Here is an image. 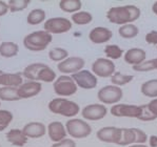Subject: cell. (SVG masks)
I'll use <instances>...</instances> for the list:
<instances>
[{
	"instance_id": "obj_1",
	"label": "cell",
	"mask_w": 157,
	"mask_h": 147,
	"mask_svg": "<svg viewBox=\"0 0 157 147\" xmlns=\"http://www.w3.org/2000/svg\"><path fill=\"white\" fill-rule=\"evenodd\" d=\"M140 9L136 6L129 4V6H113L109 9L107 12V19L113 24L125 25L131 24L140 17Z\"/></svg>"
},
{
	"instance_id": "obj_2",
	"label": "cell",
	"mask_w": 157,
	"mask_h": 147,
	"mask_svg": "<svg viewBox=\"0 0 157 147\" xmlns=\"http://www.w3.org/2000/svg\"><path fill=\"white\" fill-rule=\"evenodd\" d=\"M23 77L30 79V81L45 82V83H54L57 79V75L52 68L44 63H36L29 64L22 72Z\"/></svg>"
},
{
	"instance_id": "obj_3",
	"label": "cell",
	"mask_w": 157,
	"mask_h": 147,
	"mask_svg": "<svg viewBox=\"0 0 157 147\" xmlns=\"http://www.w3.org/2000/svg\"><path fill=\"white\" fill-rule=\"evenodd\" d=\"M48 108L53 114L67 118H74L80 112V106L76 102L61 97L51 100L48 104Z\"/></svg>"
},
{
	"instance_id": "obj_4",
	"label": "cell",
	"mask_w": 157,
	"mask_h": 147,
	"mask_svg": "<svg viewBox=\"0 0 157 147\" xmlns=\"http://www.w3.org/2000/svg\"><path fill=\"white\" fill-rule=\"evenodd\" d=\"M53 41L50 33L43 31H35L30 33L23 38V46L31 52H41L44 50Z\"/></svg>"
},
{
	"instance_id": "obj_5",
	"label": "cell",
	"mask_w": 157,
	"mask_h": 147,
	"mask_svg": "<svg viewBox=\"0 0 157 147\" xmlns=\"http://www.w3.org/2000/svg\"><path fill=\"white\" fill-rule=\"evenodd\" d=\"M67 132L73 139L88 138L92 134V127L86 121L78 118H72L66 123Z\"/></svg>"
},
{
	"instance_id": "obj_6",
	"label": "cell",
	"mask_w": 157,
	"mask_h": 147,
	"mask_svg": "<svg viewBox=\"0 0 157 147\" xmlns=\"http://www.w3.org/2000/svg\"><path fill=\"white\" fill-rule=\"evenodd\" d=\"M53 88H54V93L57 96L64 98L75 95L77 93V90H78V86L75 83L72 76L62 75V76L58 77L53 83Z\"/></svg>"
},
{
	"instance_id": "obj_7",
	"label": "cell",
	"mask_w": 157,
	"mask_h": 147,
	"mask_svg": "<svg viewBox=\"0 0 157 147\" xmlns=\"http://www.w3.org/2000/svg\"><path fill=\"white\" fill-rule=\"evenodd\" d=\"M122 97H124V91H122L121 87L113 85V84L103 86L97 93L98 100L102 104H118Z\"/></svg>"
},
{
	"instance_id": "obj_8",
	"label": "cell",
	"mask_w": 157,
	"mask_h": 147,
	"mask_svg": "<svg viewBox=\"0 0 157 147\" xmlns=\"http://www.w3.org/2000/svg\"><path fill=\"white\" fill-rule=\"evenodd\" d=\"M43 28L45 32L53 34H64L72 30V21L64 17H54L44 21Z\"/></svg>"
},
{
	"instance_id": "obj_9",
	"label": "cell",
	"mask_w": 157,
	"mask_h": 147,
	"mask_svg": "<svg viewBox=\"0 0 157 147\" xmlns=\"http://www.w3.org/2000/svg\"><path fill=\"white\" fill-rule=\"evenodd\" d=\"M91 72L99 78H111L116 72V66L108 58H98L92 63Z\"/></svg>"
},
{
	"instance_id": "obj_10",
	"label": "cell",
	"mask_w": 157,
	"mask_h": 147,
	"mask_svg": "<svg viewBox=\"0 0 157 147\" xmlns=\"http://www.w3.org/2000/svg\"><path fill=\"white\" fill-rule=\"evenodd\" d=\"M112 116L117 118H134L138 119L141 116V105L133 104H115L110 109Z\"/></svg>"
},
{
	"instance_id": "obj_11",
	"label": "cell",
	"mask_w": 157,
	"mask_h": 147,
	"mask_svg": "<svg viewBox=\"0 0 157 147\" xmlns=\"http://www.w3.org/2000/svg\"><path fill=\"white\" fill-rule=\"evenodd\" d=\"M84 65H86V61H84L83 58L74 56L69 57L62 62H59L57 64V68L60 73L64 75H74L82 71Z\"/></svg>"
},
{
	"instance_id": "obj_12",
	"label": "cell",
	"mask_w": 157,
	"mask_h": 147,
	"mask_svg": "<svg viewBox=\"0 0 157 147\" xmlns=\"http://www.w3.org/2000/svg\"><path fill=\"white\" fill-rule=\"evenodd\" d=\"M72 78L74 79L77 86L82 90H94L98 84L97 77L88 69H82L78 73L72 75Z\"/></svg>"
},
{
	"instance_id": "obj_13",
	"label": "cell",
	"mask_w": 157,
	"mask_h": 147,
	"mask_svg": "<svg viewBox=\"0 0 157 147\" xmlns=\"http://www.w3.org/2000/svg\"><path fill=\"white\" fill-rule=\"evenodd\" d=\"M108 115V108L105 104H89L81 110V116L86 121H99Z\"/></svg>"
},
{
	"instance_id": "obj_14",
	"label": "cell",
	"mask_w": 157,
	"mask_h": 147,
	"mask_svg": "<svg viewBox=\"0 0 157 147\" xmlns=\"http://www.w3.org/2000/svg\"><path fill=\"white\" fill-rule=\"evenodd\" d=\"M96 137L100 142H103V143H112L118 145L120 138H121V128L115 126L101 127L96 132Z\"/></svg>"
},
{
	"instance_id": "obj_15",
	"label": "cell",
	"mask_w": 157,
	"mask_h": 147,
	"mask_svg": "<svg viewBox=\"0 0 157 147\" xmlns=\"http://www.w3.org/2000/svg\"><path fill=\"white\" fill-rule=\"evenodd\" d=\"M42 90V84L37 81H28L18 87V96L20 99H30L39 95Z\"/></svg>"
},
{
	"instance_id": "obj_16",
	"label": "cell",
	"mask_w": 157,
	"mask_h": 147,
	"mask_svg": "<svg viewBox=\"0 0 157 147\" xmlns=\"http://www.w3.org/2000/svg\"><path fill=\"white\" fill-rule=\"evenodd\" d=\"M113 37V32L105 26H97L89 33V39L94 44H103L109 42Z\"/></svg>"
},
{
	"instance_id": "obj_17",
	"label": "cell",
	"mask_w": 157,
	"mask_h": 147,
	"mask_svg": "<svg viewBox=\"0 0 157 147\" xmlns=\"http://www.w3.org/2000/svg\"><path fill=\"white\" fill-rule=\"evenodd\" d=\"M48 134H49L50 140L54 143L62 141L67 136L66 125H63L60 121L51 122L48 125Z\"/></svg>"
},
{
	"instance_id": "obj_18",
	"label": "cell",
	"mask_w": 157,
	"mask_h": 147,
	"mask_svg": "<svg viewBox=\"0 0 157 147\" xmlns=\"http://www.w3.org/2000/svg\"><path fill=\"white\" fill-rule=\"evenodd\" d=\"M22 131L28 138L39 139L48 132V127L41 122H30L23 126Z\"/></svg>"
},
{
	"instance_id": "obj_19",
	"label": "cell",
	"mask_w": 157,
	"mask_h": 147,
	"mask_svg": "<svg viewBox=\"0 0 157 147\" xmlns=\"http://www.w3.org/2000/svg\"><path fill=\"white\" fill-rule=\"evenodd\" d=\"M147 52L139 47H133V49L128 50L124 55V59L128 64L132 66L138 65L146 61Z\"/></svg>"
},
{
	"instance_id": "obj_20",
	"label": "cell",
	"mask_w": 157,
	"mask_h": 147,
	"mask_svg": "<svg viewBox=\"0 0 157 147\" xmlns=\"http://www.w3.org/2000/svg\"><path fill=\"white\" fill-rule=\"evenodd\" d=\"M6 141L9 143H11L14 146L22 147L28 143L29 138L25 134V132L22 131V129H17L13 128L11 130H9L6 134Z\"/></svg>"
},
{
	"instance_id": "obj_21",
	"label": "cell",
	"mask_w": 157,
	"mask_h": 147,
	"mask_svg": "<svg viewBox=\"0 0 157 147\" xmlns=\"http://www.w3.org/2000/svg\"><path fill=\"white\" fill-rule=\"evenodd\" d=\"M22 77L20 74H10L4 72L0 75V85L10 87H19L22 84Z\"/></svg>"
},
{
	"instance_id": "obj_22",
	"label": "cell",
	"mask_w": 157,
	"mask_h": 147,
	"mask_svg": "<svg viewBox=\"0 0 157 147\" xmlns=\"http://www.w3.org/2000/svg\"><path fill=\"white\" fill-rule=\"evenodd\" d=\"M18 44L12 41H3L0 43V56L3 58H13L18 55Z\"/></svg>"
},
{
	"instance_id": "obj_23",
	"label": "cell",
	"mask_w": 157,
	"mask_h": 147,
	"mask_svg": "<svg viewBox=\"0 0 157 147\" xmlns=\"http://www.w3.org/2000/svg\"><path fill=\"white\" fill-rule=\"evenodd\" d=\"M18 100H20L18 96V87H10V86L0 87V101L14 102Z\"/></svg>"
},
{
	"instance_id": "obj_24",
	"label": "cell",
	"mask_w": 157,
	"mask_h": 147,
	"mask_svg": "<svg viewBox=\"0 0 157 147\" xmlns=\"http://www.w3.org/2000/svg\"><path fill=\"white\" fill-rule=\"evenodd\" d=\"M47 18V13L42 9H34L26 17V22L31 25H38L42 23Z\"/></svg>"
},
{
	"instance_id": "obj_25",
	"label": "cell",
	"mask_w": 157,
	"mask_h": 147,
	"mask_svg": "<svg viewBox=\"0 0 157 147\" xmlns=\"http://www.w3.org/2000/svg\"><path fill=\"white\" fill-rule=\"evenodd\" d=\"M82 2L80 0H60L59 8L64 13H77L80 11Z\"/></svg>"
},
{
	"instance_id": "obj_26",
	"label": "cell",
	"mask_w": 157,
	"mask_h": 147,
	"mask_svg": "<svg viewBox=\"0 0 157 147\" xmlns=\"http://www.w3.org/2000/svg\"><path fill=\"white\" fill-rule=\"evenodd\" d=\"M140 91L144 96L148 98H157V79H151L141 84Z\"/></svg>"
},
{
	"instance_id": "obj_27",
	"label": "cell",
	"mask_w": 157,
	"mask_h": 147,
	"mask_svg": "<svg viewBox=\"0 0 157 147\" xmlns=\"http://www.w3.org/2000/svg\"><path fill=\"white\" fill-rule=\"evenodd\" d=\"M72 22L77 25H86L90 24L93 21V15L90 12L86 11H79L75 14H72L71 17Z\"/></svg>"
},
{
	"instance_id": "obj_28",
	"label": "cell",
	"mask_w": 157,
	"mask_h": 147,
	"mask_svg": "<svg viewBox=\"0 0 157 147\" xmlns=\"http://www.w3.org/2000/svg\"><path fill=\"white\" fill-rule=\"evenodd\" d=\"M139 34V28L137 25L133 24H125L121 25L118 28V35L124 39H133Z\"/></svg>"
},
{
	"instance_id": "obj_29",
	"label": "cell",
	"mask_w": 157,
	"mask_h": 147,
	"mask_svg": "<svg viewBox=\"0 0 157 147\" xmlns=\"http://www.w3.org/2000/svg\"><path fill=\"white\" fill-rule=\"evenodd\" d=\"M136 144V137H135L134 127L133 128H121V138L118 143L120 146H130Z\"/></svg>"
},
{
	"instance_id": "obj_30",
	"label": "cell",
	"mask_w": 157,
	"mask_h": 147,
	"mask_svg": "<svg viewBox=\"0 0 157 147\" xmlns=\"http://www.w3.org/2000/svg\"><path fill=\"white\" fill-rule=\"evenodd\" d=\"M133 79H134V76H132V75H124L122 73H119V72H115V74L111 77L110 80L113 85L121 87V86L127 85L128 83L132 82Z\"/></svg>"
},
{
	"instance_id": "obj_31",
	"label": "cell",
	"mask_w": 157,
	"mask_h": 147,
	"mask_svg": "<svg viewBox=\"0 0 157 147\" xmlns=\"http://www.w3.org/2000/svg\"><path fill=\"white\" fill-rule=\"evenodd\" d=\"M105 57L110 60H118L124 55V50L117 44H110L105 47Z\"/></svg>"
},
{
	"instance_id": "obj_32",
	"label": "cell",
	"mask_w": 157,
	"mask_h": 147,
	"mask_svg": "<svg viewBox=\"0 0 157 147\" xmlns=\"http://www.w3.org/2000/svg\"><path fill=\"white\" fill-rule=\"evenodd\" d=\"M49 58L54 62H62L69 58V52L62 47H53L49 52Z\"/></svg>"
},
{
	"instance_id": "obj_33",
	"label": "cell",
	"mask_w": 157,
	"mask_h": 147,
	"mask_svg": "<svg viewBox=\"0 0 157 147\" xmlns=\"http://www.w3.org/2000/svg\"><path fill=\"white\" fill-rule=\"evenodd\" d=\"M30 3V0H10L8 2V6L11 13H16V12H20L25 9Z\"/></svg>"
},
{
	"instance_id": "obj_34",
	"label": "cell",
	"mask_w": 157,
	"mask_h": 147,
	"mask_svg": "<svg viewBox=\"0 0 157 147\" xmlns=\"http://www.w3.org/2000/svg\"><path fill=\"white\" fill-rule=\"evenodd\" d=\"M14 116L10 110L0 109V131H3L13 121Z\"/></svg>"
},
{
	"instance_id": "obj_35",
	"label": "cell",
	"mask_w": 157,
	"mask_h": 147,
	"mask_svg": "<svg viewBox=\"0 0 157 147\" xmlns=\"http://www.w3.org/2000/svg\"><path fill=\"white\" fill-rule=\"evenodd\" d=\"M133 71L137 72V73H147V72H151L156 69L155 67V63H154V59L151 60H146L142 63L138 64V65L132 66Z\"/></svg>"
},
{
	"instance_id": "obj_36",
	"label": "cell",
	"mask_w": 157,
	"mask_h": 147,
	"mask_svg": "<svg viewBox=\"0 0 157 147\" xmlns=\"http://www.w3.org/2000/svg\"><path fill=\"white\" fill-rule=\"evenodd\" d=\"M157 117H155L153 114L151 112V110L149 109L148 105L144 104V105H141V116L139 118L140 121H144V122H149V121H154L156 120Z\"/></svg>"
},
{
	"instance_id": "obj_37",
	"label": "cell",
	"mask_w": 157,
	"mask_h": 147,
	"mask_svg": "<svg viewBox=\"0 0 157 147\" xmlns=\"http://www.w3.org/2000/svg\"><path fill=\"white\" fill-rule=\"evenodd\" d=\"M134 131H135V137H136V144H144L149 140L148 134L144 130H141V129L135 128L134 127Z\"/></svg>"
},
{
	"instance_id": "obj_38",
	"label": "cell",
	"mask_w": 157,
	"mask_h": 147,
	"mask_svg": "<svg viewBox=\"0 0 157 147\" xmlns=\"http://www.w3.org/2000/svg\"><path fill=\"white\" fill-rule=\"evenodd\" d=\"M51 147H76V142L73 139H63L62 141L54 143Z\"/></svg>"
},
{
	"instance_id": "obj_39",
	"label": "cell",
	"mask_w": 157,
	"mask_h": 147,
	"mask_svg": "<svg viewBox=\"0 0 157 147\" xmlns=\"http://www.w3.org/2000/svg\"><path fill=\"white\" fill-rule=\"evenodd\" d=\"M146 41L148 44L157 45V31H151L146 35Z\"/></svg>"
},
{
	"instance_id": "obj_40",
	"label": "cell",
	"mask_w": 157,
	"mask_h": 147,
	"mask_svg": "<svg viewBox=\"0 0 157 147\" xmlns=\"http://www.w3.org/2000/svg\"><path fill=\"white\" fill-rule=\"evenodd\" d=\"M147 105H148L149 109L151 110L152 114L155 116V117H157V98L152 99V100L150 101V102Z\"/></svg>"
},
{
	"instance_id": "obj_41",
	"label": "cell",
	"mask_w": 157,
	"mask_h": 147,
	"mask_svg": "<svg viewBox=\"0 0 157 147\" xmlns=\"http://www.w3.org/2000/svg\"><path fill=\"white\" fill-rule=\"evenodd\" d=\"M9 11H10V9H9L8 2L2 1V0H0V17H2V16L6 15Z\"/></svg>"
},
{
	"instance_id": "obj_42",
	"label": "cell",
	"mask_w": 157,
	"mask_h": 147,
	"mask_svg": "<svg viewBox=\"0 0 157 147\" xmlns=\"http://www.w3.org/2000/svg\"><path fill=\"white\" fill-rule=\"evenodd\" d=\"M149 145L150 147H157V136L155 134H152L149 137Z\"/></svg>"
},
{
	"instance_id": "obj_43",
	"label": "cell",
	"mask_w": 157,
	"mask_h": 147,
	"mask_svg": "<svg viewBox=\"0 0 157 147\" xmlns=\"http://www.w3.org/2000/svg\"><path fill=\"white\" fill-rule=\"evenodd\" d=\"M152 12H153L155 15H157V1H155L152 6Z\"/></svg>"
},
{
	"instance_id": "obj_44",
	"label": "cell",
	"mask_w": 157,
	"mask_h": 147,
	"mask_svg": "<svg viewBox=\"0 0 157 147\" xmlns=\"http://www.w3.org/2000/svg\"><path fill=\"white\" fill-rule=\"evenodd\" d=\"M128 147H149V146L144 145V144H134V145H130Z\"/></svg>"
},
{
	"instance_id": "obj_45",
	"label": "cell",
	"mask_w": 157,
	"mask_h": 147,
	"mask_svg": "<svg viewBox=\"0 0 157 147\" xmlns=\"http://www.w3.org/2000/svg\"><path fill=\"white\" fill-rule=\"evenodd\" d=\"M154 63H155V67H156V69H157V58L154 59Z\"/></svg>"
},
{
	"instance_id": "obj_46",
	"label": "cell",
	"mask_w": 157,
	"mask_h": 147,
	"mask_svg": "<svg viewBox=\"0 0 157 147\" xmlns=\"http://www.w3.org/2000/svg\"><path fill=\"white\" fill-rule=\"evenodd\" d=\"M4 73V72L3 71H1V69H0V75H1V74H3Z\"/></svg>"
},
{
	"instance_id": "obj_47",
	"label": "cell",
	"mask_w": 157,
	"mask_h": 147,
	"mask_svg": "<svg viewBox=\"0 0 157 147\" xmlns=\"http://www.w3.org/2000/svg\"><path fill=\"white\" fill-rule=\"evenodd\" d=\"M0 106H1V101H0Z\"/></svg>"
}]
</instances>
